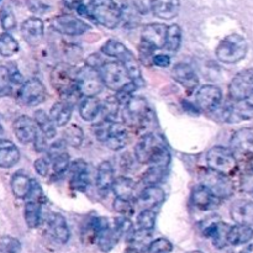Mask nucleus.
I'll return each mask as SVG.
<instances>
[{"instance_id": "nucleus-19", "label": "nucleus", "mask_w": 253, "mask_h": 253, "mask_svg": "<svg viewBox=\"0 0 253 253\" xmlns=\"http://www.w3.org/2000/svg\"><path fill=\"white\" fill-rule=\"evenodd\" d=\"M167 26L163 24H148L142 29V43L151 47L153 51L165 47Z\"/></svg>"}, {"instance_id": "nucleus-4", "label": "nucleus", "mask_w": 253, "mask_h": 253, "mask_svg": "<svg viewBox=\"0 0 253 253\" xmlns=\"http://www.w3.org/2000/svg\"><path fill=\"white\" fill-rule=\"evenodd\" d=\"M98 72L100 74L104 86L116 91V93L128 85L131 82H135L131 79L125 66L120 61L103 62L98 68Z\"/></svg>"}, {"instance_id": "nucleus-20", "label": "nucleus", "mask_w": 253, "mask_h": 253, "mask_svg": "<svg viewBox=\"0 0 253 253\" xmlns=\"http://www.w3.org/2000/svg\"><path fill=\"white\" fill-rule=\"evenodd\" d=\"M69 166H71V180H69L71 188L77 192H85L90 183L86 162H84L83 160H77L69 163Z\"/></svg>"}, {"instance_id": "nucleus-24", "label": "nucleus", "mask_w": 253, "mask_h": 253, "mask_svg": "<svg viewBox=\"0 0 253 253\" xmlns=\"http://www.w3.org/2000/svg\"><path fill=\"white\" fill-rule=\"evenodd\" d=\"M232 220L239 225H253V202L241 199L236 200L230 209Z\"/></svg>"}, {"instance_id": "nucleus-52", "label": "nucleus", "mask_w": 253, "mask_h": 253, "mask_svg": "<svg viewBox=\"0 0 253 253\" xmlns=\"http://www.w3.org/2000/svg\"><path fill=\"white\" fill-rule=\"evenodd\" d=\"M34 167L37 174L41 175V177H47L49 173L51 163H49V161L46 160V158H39V160H36L34 162Z\"/></svg>"}, {"instance_id": "nucleus-58", "label": "nucleus", "mask_w": 253, "mask_h": 253, "mask_svg": "<svg viewBox=\"0 0 253 253\" xmlns=\"http://www.w3.org/2000/svg\"><path fill=\"white\" fill-rule=\"evenodd\" d=\"M245 104H246L247 106H249V108H252L253 109V91L251 94H250L249 96H247L246 99H245Z\"/></svg>"}, {"instance_id": "nucleus-18", "label": "nucleus", "mask_w": 253, "mask_h": 253, "mask_svg": "<svg viewBox=\"0 0 253 253\" xmlns=\"http://www.w3.org/2000/svg\"><path fill=\"white\" fill-rule=\"evenodd\" d=\"M172 77L188 93H193L199 85V79L192 66L187 63H178L173 67Z\"/></svg>"}, {"instance_id": "nucleus-38", "label": "nucleus", "mask_w": 253, "mask_h": 253, "mask_svg": "<svg viewBox=\"0 0 253 253\" xmlns=\"http://www.w3.org/2000/svg\"><path fill=\"white\" fill-rule=\"evenodd\" d=\"M168 165L162 163H155V165L148 166L147 170L143 173L142 180L146 185H158L166 177Z\"/></svg>"}, {"instance_id": "nucleus-13", "label": "nucleus", "mask_w": 253, "mask_h": 253, "mask_svg": "<svg viewBox=\"0 0 253 253\" xmlns=\"http://www.w3.org/2000/svg\"><path fill=\"white\" fill-rule=\"evenodd\" d=\"M230 225L220 221V219H211L205 220L202 224V232L205 237H209L212 240L214 246L217 249H224L225 246L229 245L227 242V235L230 231Z\"/></svg>"}, {"instance_id": "nucleus-5", "label": "nucleus", "mask_w": 253, "mask_h": 253, "mask_svg": "<svg viewBox=\"0 0 253 253\" xmlns=\"http://www.w3.org/2000/svg\"><path fill=\"white\" fill-rule=\"evenodd\" d=\"M76 69L66 63H61L53 68L51 73V84L63 100L71 101L72 96L79 95L76 85Z\"/></svg>"}, {"instance_id": "nucleus-17", "label": "nucleus", "mask_w": 253, "mask_h": 253, "mask_svg": "<svg viewBox=\"0 0 253 253\" xmlns=\"http://www.w3.org/2000/svg\"><path fill=\"white\" fill-rule=\"evenodd\" d=\"M12 128H14V133L17 140L24 143V145L34 142L40 131L39 127H37L36 121L25 115L20 116L14 121Z\"/></svg>"}, {"instance_id": "nucleus-40", "label": "nucleus", "mask_w": 253, "mask_h": 253, "mask_svg": "<svg viewBox=\"0 0 253 253\" xmlns=\"http://www.w3.org/2000/svg\"><path fill=\"white\" fill-rule=\"evenodd\" d=\"M41 204L35 200H29L25 205L24 216L25 222L30 229H36L41 222Z\"/></svg>"}, {"instance_id": "nucleus-33", "label": "nucleus", "mask_w": 253, "mask_h": 253, "mask_svg": "<svg viewBox=\"0 0 253 253\" xmlns=\"http://www.w3.org/2000/svg\"><path fill=\"white\" fill-rule=\"evenodd\" d=\"M111 189H113V192L115 193L116 198L131 200L133 198V195H135L136 183L133 182L131 178L118 177L114 179Z\"/></svg>"}, {"instance_id": "nucleus-57", "label": "nucleus", "mask_w": 253, "mask_h": 253, "mask_svg": "<svg viewBox=\"0 0 253 253\" xmlns=\"http://www.w3.org/2000/svg\"><path fill=\"white\" fill-rule=\"evenodd\" d=\"M152 64H155V66L157 67H161V68L169 67L170 57L167 56V54H153Z\"/></svg>"}, {"instance_id": "nucleus-7", "label": "nucleus", "mask_w": 253, "mask_h": 253, "mask_svg": "<svg viewBox=\"0 0 253 253\" xmlns=\"http://www.w3.org/2000/svg\"><path fill=\"white\" fill-rule=\"evenodd\" d=\"M207 166L209 169L231 177L237 170V160L230 148L215 146L207 153Z\"/></svg>"}, {"instance_id": "nucleus-3", "label": "nucleus", "mask_w": 253, "mask_h": 253, "mask_svg": "<svg viewBox=\"0 0 253 253\" xmlns=\"http://www.w3.org/2000/svg\"><path fill=\"white\" fill-rule=\"evenodd\" d=\"M88 16L106 29H115L121 22V10L114 0H90Z\"/></svg>"}, {"instance_id": "nucleus-39", "label": "nucleus", "mask_w": 253, "mask_h": 253, "mask_svg": "<svg viewBox=\"0 0 253 253\" xmlns=\"http://www.w3.org/2000/svg\"><path fill=\"white\" fill-rule=\"evenodd\" d=\"M34 120L36 121L40 132H41L44 137L48 138V140L56 137V126L52 123L51 118H49V115L46 111L37 110L36 113H35Z\"/></svg>"}, {"instance_id": "nucleus-45", "label": "nucleus", "mask_w": 253, "mask_h": 253, "mask_svg": "<svg viewBox=\"0 0 253 253\" xmlns=\"http://www.w3.org/2000/svg\"><path fill=\"white\" fill-rule=\"evenodd\" d=\"M138 229L146 230V231H153L156 225V214L153 210L143 209L137 216Z\"/></svg>"}, {"instance_id": "nucleus-35", "label": "nucleus", "mask_w": 253, "mask_h": 253, "mask_svg": "<svg viewBox=\"0 0 253 253\" xmlns=\"http://www.w3.org/2000/svg\"><path fill=\"white\" fill-rule=\"evenodd\" d=\"M253 237V230L249 225H239L230 227L229 235H227V242L229 245H244L249 242Z\"/></svg>"}, {"instance_id": "nucleus-16", "label": "nucleus", "mask_w": 253, "mask_h": 253, "mask_svg": "<svg viewBox=\"0 0 253 253\" xmlns=\"http://www.w3.org/2000/svg\"><path fill=\"white\" fill-rule=\"evenodd\" d=\"M120 235L115 230L114 225L109 222L105 217H99V230L98 236H96V242L101 251L109 252L114 249L118 241L120 240Z\"/></svg>"}, {"instance_id": "nucleus-10", "label": "nucleus", "mask_w": 253, "mask_h": 253, "mask_svg": "<svg viewBox=\"0 0 253 253\" xmlns=\"http://www.w3.org/2000/svg\"><path fill=\"white\" fill-rule=\"evenodd\" d=\"M46 98V88L37 78H31L22 83L17 93V99L25 106H37L43 103Z\"/></svg>"}, {"instance_id": "nucleus-46", "label": "nucleus", "mask_w": 253, "mask_h": 253, "mask_svg": "<svg viewBox=\"0 0 253 253\" xmlns=\"http://www.w3.org/2000/svg\"><path fill=\"white\" fill-rule=\"evenodd\" d=\"M172 242L167 239H163V237L150 242L147 246V250H146L147 253H172Z\"/></svg>"}, {"instance_id": "nucleus-12", "label": "nucleus", "mask_w": 253, "mask_h": 253, "mask_svg": "<svg viewBox=\"0 0 253 253\" xmlns=\"http://www.w3.org/2000/svg\"><path fill=\"white\" fill-rule=\"evenodd\" d=\"M253 91V68L245 69L234 77L229 85V96L231 100L244 101Z\"/></svg>"}, {"instance_id": "nucleus-9", "label": "nucleus", "mask_w": 253, "mask_h": 253, "mask_svg": "<svg viewBox=\"0 0 253 253\" xmlns=\"http://www.w3.org/2000/svg\"><path fill=\"white\" fill-rule=\"evenodd\" d=\"M200 180H202V185L208 188L210 192L214 193L220 199L230 197L234 193V185L230 182L229 177L214 172L209 168L200 173Z\"/></svg>"}, {"instance_id": "nucleus-59", "label": "nucleus", "mask_w": 253, "mask_h": 253, "mask_svg": "<svg viewBox=\"0 0 253 253\" xmlns=\"http://www.w3.org/2000/svg\"><path fill=\"white\" fill-rule=\"evenodd\" d=\"M239 253H253V244L249 245L247 247H245V249L241 250Z\"/></svg>"}, {"instance_id": "nucleus-55", "label": "nucleus", "mask_w": 253, "mask_h": 253, "mask_svg": "<svg viewBox=\"0 0 253 253\" xmlns=\"http://www.w3.org/2000/svg\"><path fill=\"white\" fill-rule=\"evenodd\" d=\"M241 188L246 194L253 197V172H247L241 180Z\"/></svg>"}, {"instance_id": "nucleus-48", "label": "nucleus", "mask_w": 253, "mask_h": 253, "mask_svg": "<svg viewBox=\"0 0 253 253\" xmlns=\"http://www.w3.org/2000/svg\"><path fill=\"white\" fill-rule=\"evenodd\" d=\"M21 244L17 239L11 236H4L0 239V253H20Z\"/></svg>"}, {"instance_id": "nucleus-56", "label": "nucleus", "mask_w": 253, "mask_h": 253, "mask_svg": "<svg viewBox=\"0 0 253 253\" xmlns=\"http://www.w3.org/2000/svg\"><path fill=\"white\" fill-rule=\"evenodd\" d=\"M47 141H48V138L44 137V136L39 131L36 138H35V141L32 142L35 145V150H36L37 152H43V151H47V148H48V142H47Z\"/></svg>"}, {"instance_id": "nucleus-30", "label": "nucleus", "mask_w": 253, "mask_h": 253, "mask_svg": "<svg viewBox=\"0 0 253 253\" xmlns=\"http://www.w3.org/2000/svg\"><path fill=\"white\" fill-rule=\"evenodd\" d=\"M20 160V151L7 140H0V167L11 168Z\"/></svg>"}, {"instance_id": "nucleus-44", "label": "nucleus", "mask_w": 253, "mask_h": 253, "mask_svg": "<svg viewBox=\"0 0 253 253\" xmlns=\"http://www.w3.org/2000/svg\"><path fill=\"white\" fill-rule=\"evenodd\" d=\"M63 140L72 147H79L83 142V131L79 126L69 125L63 132Z\"/></svg>"}, {"instance_id": "nucleus-31", "label": "nucleus", "mask_w": 253, "mask_h": 253, "mask_svg": "<svg viewBox=\"0 0 253 253\" xmlns=\"http://www.w3.org/2000/svg\"><path fill=\"white\" fill-rule=\"evenodd\" d=\"M101 101L96 96H84L79 104V115L84 121H93L100 114Z\"/></svg>"}, {"instance_id": "nucleus-53", "label": "nucleus", "mask_w": 253, "mask_h": 253, "mask_svg": "<svg viewBox=\"0 0 253 253\" xmlns=\"http://www.w3.org/2000/svg\"><path fill=\"white\" fill-rule=\"evenodd\" d=\"M26 4L29 6L30 11L36 15H42L48 10V6L42 0H27Z\"/></svg>"}, {"instance_id": "nucleus-22", "label": "nucleus", "mask_w": 253, "mask_h": 253, "mask_svg": "<svg viewBox=\"0 0 253 253\" xmlns=\"http://www.w3.org/2000/svg\"><path fill=\"white\" fill-rule=\"evenodd\" d=\"M47 231L49 236L58 244L68 242L71 232L66 219L61 214H51L47 219Z\"/></svg>"}, {"instance_id": "nucleus-36", "label": "nucleus", "mask_w": 253, "mask_h": 253, "mask_svg": "<svg viewBox=\"0 0 253 253\" xmlns=\"http://www.w3.org/2000/svg\"><path fill=\"white\" fill-rule=\"evenodd\" d=\"M32 180L22 173H16L11 178L12 194L19 199H26L31 190Z\"/></svg>"}, {"instance_id": "nucleus-1", "label": "nucleus", "mask_w": 253, "mask_h": 253, "mask_svg": "<svg viewBox=\"0 0 253 253\" xmlns=\"http://www.w3.org/2000/svg\"><path fill=\"white\" fill-rule=\"evenodd\" d=\"M135 157L141 165H169L170 153L165 138L157 133H146L135 147Z\"/></svg>"}, {"instance_id": "nucleus-61", "label": "nucleus", "mask_w": 253, "mask_h": 253, "mask_svg": "<svg viewBox=\"0 0 253 253\" xmlns=\"http://www.w3.org/2000/svg\"><path fill=\"white\" fill-rule=\"evenodd\" d=\"M187 253H203V252H200V251H190V252H187Z\"/></svg>"}, {"instance_id": "nucleus-29", "label": "nucleus", "mask_w": 253, "mask_h": 253, "mask_svg": "<svg viewBox=\"0 0 253 253\" xmlns=\"http://www.w3.org/2000/svg\"><path fill=\"white\" fill-rule=\"evenodd\" d=\"M179 0H152V12L162 20H172L179 14Z\"/></svg>"}, {"instance_id": "nucleus-42", "label": "nucleus", "mask_w": 253, "mask_h": 253, "mask_svg": "<svg viewBox=\"0 0 253 253\" xmlns=\"http://www.w3.org/2000/svg\"><path fill=\"white\" fill-rule=\"evenodd\" d=\"M120 105L121 101L119 100V98L116 95L106 99L104 103H101L100 114L104 116L103 119L115 121V118L118 116L119 110H120Z\"/></svg>"}, {"instance_id": "nucleus-34", "label": "nucleus", "mask_w": 253, "mask_h": 253, "mask_svg": "<svg viewBox=\"0 0 253 253\" xmlns=\"http://www.w3.org/2000/svg\"><path fill=\"white\" fill-rule=\"evenodd\" d=\"M101 52H103L105 56L111 57V58H115L116 61H125L127 57L132 56L130 51L125 47V44L121 43L118 40H109L101 47Z\"/></svg>"}, {"instance_id": "nucleus-28", "label": "nucleus", "mask_w": 253, "mask_h": 253, "mask_svg": "<svg viewBox=\"0 0 253 253\" xmlns=\"http://www.w3.org/2000/svg\"><path fill=\"white\" fill-rule=\"evenodd\" d=\"M73 113V104L68 100H61L54 104L49 111V118L56 127H63L71 120Z\"/></svg>"}, {"instance_id": "nucleus-14", "label": "nucleus", "mask_w": 253, "mask_h": 253, "mask_svg": "<svg viewBox=\"0 0 253 253\" xmlns=\"http://www.w3.org/2000/svg\"><path fill=\"white\" fill-rule=\"evenodd\" d=\"M52 27L57 32L67 35V36H79V35L85 34L90 29V26L85 21L72 15H61V16L54 17L52 21Z\"/></svg>"}, {"instance_id": "nucleus-51", "label": "nucleus", "mask_w": 253, "mask_h": 253, "mask_svg": "<svg viewBox=\"0 0 253 253\" xmlns=\"http://www.w3.org/2000/svg\"><path fill=\"white\" fill-rule=\"evenodd\" d=\"M114 210H115L118 214L128 217L133 214V205L132 203H131V200L116 198V199L114 200Z\"/></svg>"}, {"instance_id": "nucleus-47", "label": "nucleus", "mask_w": 253, "mask_h": 253, "mask_svg": "<svg viewBox=\"0 0 253 253\" xmlns=\"http://www.w3.org/2000/svg\"><path fill=\"white\" fill-rule=\"evenodd\" d=\"M114 121L105 120V119H103V120L99 121L98 124H95V125L93 126V132L96 140L104 143V141L106 140V137H108L109 133H110Z\"/></svg>"}, {"instance_id": "nucleus-60", "label": "nucleus", "mask_w": 253, "mask_h": 253, "mask_svg": "<svg viewBox=\"0 0 253 253\" xmlns=\"http://www.w3.org/2000/svg\"><path fill=\"white\" fill-rule=\"evenodd\" d=\"M247 168H249L250 172H253V155L250 157L249 163H247Z\"/></svg>"}, {"instance_id": "nucleus-49", "label": "nucleus", "mask_w": 253, "mask_h": 253, "mask_svg": "<svg viewBox=\"0 0 253 253\" xmlns=\"http://www.w3.org/2000/svg\"><path fill=\"white\" fill-rule=\"evenodd\" d=\"M0 22H1L2 29L6 32L12 31L16 27V19H15L14 12L9 6H4L0 11Z\"/></svg>"}, {"instance_id": "nucleus-50", "label": "nucleus", "mask_w": 253, "mask_h": 253, "mask_svg": "<svg viewBox=\"0 0 253 253\" xmlns=\"http://www.w3.org/2000/svg\"><path fill=\"white\" fill-rule=\"evenodd\" d=\"M121 10V20H125L126 25H135L140 21V14L132 5H126Z\"/></svg>"}, {"instance_id": "nucleus-27", "label": "nucleus", "mask_w": 253, "mask_h": 253, "mask_svg": "<svg viewBox=\"0 0 253 253\" xmlns=\"http://www.w3.org/2000/svg\"><path fill=\"white\" fill-rule=\"evenodd\" d=\"M44 25L39 17H30L25 20L21 25V35L24 40L29 43L34 44L43 37Z\"/></svg>"}, {"instance_id": "nucleus-21", "label": "nucleus", "mask_w": 253, "mask_h": 253, "mask_svg": "<svg viewBox=\"0 0 253 253\" xmlns=\"http://www.w3.org/2000/svg\"><path fill=\"white\" fill-rule=\"evenodd\" d=\"M222 199L210 192L204 185H198L192 192V203L200 210H212L221 204Z\"/></svg>"}, {"instance_id": "nucleus-25", "label": "nucleus", "mask_w": 253, "mask_h": 253, "mask_svg": "<svg viewBox=\"0 0 253 253\" xmlns=\"http://www.w3.org/2000/svg\"><path fill=\"white\" fill-rule=\"evenodd\" d=\"M114 177V168L109 161H104L99 165L98 172H96V189L101 197H106L111 190Z\"/></svg>"}, {"instance_id": "nucleus-43", "label": "nucleus", "mask_w": 253, "mask_h": 253, "mask_svg": "<svg viewBox=\"0 0 253 253\" xmlns=\"http://www.w3.org/2000/svg\"><path fill=\"white\" fill-rule=\"evenodd\" d=\"M19 51V43L16 40L9 34L2 32L0 34V54L2 57H11Z\"/></svg>"}, {"instance_id": "nucleus-15", "label": "nucleus", "mask_w": 253, "mask_h": 253, "mask_svg": "<svg viewBox=\"0 0 253 253\" xmlns=\"http://www.w3.org/2000/svg\"><path fill=\"white\" fill-rule=\"evenodd\" d=\"M47 152H48V161L56 174H62L68 169L69 155L67 152V143L64 142L63 138L54 141L52 145H49Z\"/></svg>"}, {"instance_id": "nucleus-37", "label": "nucleus", "mask_w": 253, "mask_h": 253, "mask_svg": "<svg viewBox=\"0 0 253 253\" xmlns=\"http://www.w3.org/2000/svg\"><path fill=\"white\" fill-rule=\"evenodd\" d=\"M230 145L236 151H246L253 146V127H245L232 135Z\"/></svg>"}, {"instance_id": "nucleus-23", "label": "nucleus", "mask_w": 253, "mask_h": 253, "mask_svg": "<svg viewBox=\"0 0 253 253\" xmlns=\"http://www.w3.org/2000/svg\"><path fill=\"white\" fill-rule=\"evenodd\" d=\"M166 200V193L158 185H147L145 189L141 190L137 197V204L142 207V209L153 210L160 207Z\"/></svg>"}, {"instance_id": "nucleus-6", "label": "nucleus", "mask_w": 253, "mask_h": 253, "mask_svg": "<svg viewBox=\"0 0 253 253\" xmlns=\"http://www.w3.org/2000/svg\"><path fill=\"white\" fill-rule=\"evenodd\" d=\"M249 44L241 35L232 34L225 37L216 48V57L220 62L227 64L237 63L246 57Z\"/></svg>"}, {"instance_id": "nucleus-54", "label": "nucleus", "mask_w": 253, "mask_h": 253, "mask_svg": "<svg viewBox=\"0 0 253 253\" xmlns=\"http://www.w3.org/2000/svg\"><path fill=\"white\" fill-rule=\"evenodd\" d=\"M133 6L136 7L140 15L148 14L152 11V0H135Z\"/></svg>"}, {"instance_id": "nucleus-32", "label": "nucleus", "mask_w": 253, "mask_h": 253, "mask_svg": "<svg viewBox=\"0 0 253 253\" xmlns=\"http://www.w3.org/2000/svg\"><path fill=\"white\" fill-rule=\"evenodd\" d=\"M20 76L16 71H11L5 66H0V98L12 93L15 84L20 83Z\"/></svg>"}, {"instance_id": "nucleus-62", "label": "nucleus", "mask_w": 253, "mask_h": 253, "mask_svg": "<svg viewBox=\"0 0 253 253\" xmlns=\"http://www.w3.org/2000/svg\"><path fill=\"white\" fill-rule=\"evenodd\" d=\"M1 131H2V127H1V124H0V133H1Z\"/></svg>"}, {"instance_id": "nucleus-26", "label": "nucleus", "mask_w": 253, "mask_h": 253, "mask_svg": "<svg viewBox=\"0 0 253 253\" xmlns=\"http://www.w3.org/2000/svg\"><path fill=\"white\" fill-rule=\"evenodd\" d=\"M130 141V136H128L126 126L124 124H119L114 121L113 127H111L110 133L104 141V145L108 148L113 151H120L126 147V145Z\"/></svg>"}, {"instance_id": "nucleus-41", "label": "nucleus", "mask_w": 253, "mask_h": 253, "mask_svg": "<svg viewBox=\"0 0 253 253\" xmlns=\"http://www.w3.org/2000/svg\"><path fill=\"white\" fill-rule=\"evenodd\" d=\"M182 44V29L179 25L173 24L170 26H167V34H166V42L165 47L169 52H177Z\"/></svg>"}, {"instance_id": "nucleus-8", "label": "nucleus", "mask_w": 253, "mask_h": 253, "mask_svg": "<svg viewBox=\"0 0 253 253\" xmlns=\"http://www.w3.org/2000/svg\"><path fill=\"white\" fill-rule=\"evenodd\" d=\"M76 85L81 96H96L103 90L104 84L98 69L86 66L77 71Z\"/></svg>"}, {"instance_id": "nucleus-11", "label": "nucleus", "mask_w": 253, "mask_h": 253, "mask_svg": "<svg viewBox=\"0 0 253 253\" xmlns=\"http://www.w3.org/2000/svg\"><path fill=\"white\" fill-rule=\"evenodd\" d=\"M222 100V91L219 86L207 84L200 86L195 94L194 106L200 111L212 113L220 106Z\"/></svg>"}, {"instance_id": "nucleus-2", "label": "nucleus", "mask_w": 253, "mask_h": 253, "mask_svg": "<svg viewBox=\"0 0 253 253\" xmlns=\"http://www.w3.org/2000/svg\"><path fill=\"white\" fill-rule=\"evenodd\" d=\"M124 125L135 130L148 127L153 121V111L142 96L131 95L121 110Z\"/></svg>"}]
</instances>
